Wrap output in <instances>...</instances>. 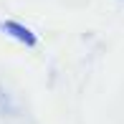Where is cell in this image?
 I'll list each match as a JSON object with an SVG mask.
<instances>
[{
	"instance_id": "6da1fadb",
	"label": "cell",
	"mask_w": 124,
	"mask_h": 124,
	"mask_svg": "<svg viewBox=\"0 0 124 124\" xmlns=\"http://www.w3.org/2000/svg\"><path fill=\"white\" fill-rule=\"evenodd\" d=\"M5 28H8V31L13 33L15 38H20L23 43H28V46H33V43H36V36H33L31 31H25L23 25H18V23H10V20H8V23H5Z\"/></svg>"
}]
</instances>
